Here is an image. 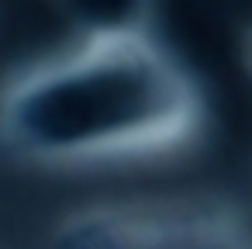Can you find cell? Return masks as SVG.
Masks as SVG:
<instances>
[{"label":"cell","mask_w":252,"mask_h":249,"mask_svg":"<svg viewBox=\"0 0 252 249\" xmlns=\"http://www.w3.org/2000/svg\"><path fill=\"white\" fill-rule=\"evenodd\" d=\"M187 70L135 25H97L7 94L0 132L52 163H104L187 142L200 125Z\"/></svg>","instance_id":"6da1fadb"}]
</instances>
